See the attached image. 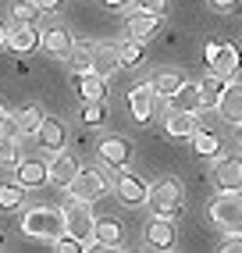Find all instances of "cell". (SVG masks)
I'll return each mask as SVG.
<instances>
[{
	"label": "cell",
	"instance_id": "cell-1",
	"mask_svg": "<svg viewBox=\"0 0 242 253\" xmlns=\"http://www.w3.org/2000/svg\"><path fill=\"white\" fill-rule=\"evenodd\" d=\"M22 232L32 235V239L54 243L57 235H64V211L57 207H32L22 214Z\"/></svg>",
	"mask_w": 242,
	"mask_h": 253
},
{
	"label": "cell",
	"instance_id": "cell-2",
	"mask_svg": "<svg viewBox=\"0 0 242 253\" xmlns=\"http://www.w3.org/2000/svg\"><path fill=\"white\" fill-rule=\"evenodd\" d=\"M210 217L224 235H242V189H228L210 204Z\"/></svg>",
	"mask_w": 242,
	"mask_h": 253
},
{
	"label": "cell",
	"instance_id": "cell-3",
	"mask_svg": "<svg viewBox=\"0 0 242 253\" xmlns=\"http://www.w3.org/2000/svg\"><path fill=\"white\" fill-rule=\"evenodd\" d=\"M146 204H150V211L157 214V217H175V214L182 211V185H178L175 178L153 182L150 193H146Z\"/></svg>",
	"mask_w": 242,
	"mask_h": 253
},
{
	"label": "cell",
	"instance_id": "cell-4",
	"mask_svg": "<svg viewBox=\"0 0 242 253\" xmlns=\"http://www.w3.org/2000/svg\"><path fill=\"white\" fill-rule=\"evenodd\" d=\"M111 189V182L103 178V171H96V168H85V171H79L72 178V185H68V193H72L75 200H85V204H96V200H103Z\"/></svg>",
	"mask_w": 242,
	"mask_h": 253
},
{
	"label": "cell",
	"instance_id": "cell-5",
	"mask_svg": "<svg viewBox=\"0 0 242 253\" xmlns=\"http://www.w3.org/2000/svg\"><path fill=\"white\" fill-rule=\"evenodd\" d=\"M93 228H96V217H93V211H89L85 200H75L72 207H64V232H68V235L89 243V239H93Z\"/></svg>",
	"mask_w": 242,
	"mask_h": 253
},
{
	"label": "cell",
	"instance_id": "cell-6",
	"mask_svg": "<svg viewBox=\"0 0 242 253\" xmlns=\"http://www.w3.org/2000/svg\"><path fill=\"white\" fill-rule=\"evenodd\" d=\"M210 178H214V185H217L221 193L242 189V157H217Z\"/></svg>",
	"mask_w": 242,
	"mask_h": 253
},
{
	"label": "cell",
	"instance_id": "cell-7",
	"mask_svg": "<svg viewBox=\"0 0 242 253\" xmlns=\"http://www.w3.org/2000/svg\"><path fill=\"white\" fill-rule=\"evenodd\" d=\"M4 46H11L14 54H29L40 46V29L32 22H14V29L4 32Z\"/></svg>",
	"mask_w": 242,
	"mask_h": 253
},
{
	"label": "cell",
	"instance_id": "cell-8",
	"mask_svg": "<svg viewBox=\"0 0 242 253\" xmlns=\"http://www.w3.org/2000/svg\"><path fill=\"white\" fill-rule=\"evenodd\" d=\"M75 175H79V164H75V157H68L64 150H54V157H50V164H46V178L54 182L57 189H68Z\"/></svg>",
	"mask_w": 242,
	"mask_h": 253
},
{
	"label": "cell",
	"instance_id": "cell-9",
	"mask_svg": "<svg viewBox=\"0 0 242 253\" xmlns=\"http://www.w3.org/2000/svg\"><path fill=\"white\" fill-rule=\"evenodd\" d=\"M128 107L135 114V122L146 125L150 118H153V107H157V93H153L150 82H143V86H132L128 89Z\"/></svg>",
	"mask_w": 242,
	"mask_h": 253
},
{
	"label": "cell",
	"instance_id": "cell-10",
	"mask_svg": "<svg viewBox=\"0 0 242 253\" xmlns=\"http://www.w3.org/2000/svg\"><path fill=\"white\" fill-rule=\"evenodd\" d=\"M146 193H150V185L139 178V175H132V171H125L118 178V200L125 207H139V204H146Z\"/></svg>",
	"mask_w": 242,
	"mask_h": 253
},
{
	"label": "cell",
	"instance_id": "cell-11",
	"mask_svg": "<svg viewBox=\"0 0 242 253\" xmlns=\"http://www.w3.org/2000/svg\"><path fill=\"white\" fill-rule=\"evenodd\" d=\"M14 168H18V171H14V178H18L22 189H40V185L46 182V161H40V157L18 161Z\"/></svg>",
	"mask_w": 242,
	"mask_h": 253
},
{
	"label": "cell",
	"instance_id": "cell-12",
	"mask_svg": "<svg viewBox=\"0 0 242 253\" xmlns=\"http://www.w3.org/2000/svg\"><path fill=\"white\" fill-rule=\"evenodd\" d=\"M40 46L46 50V54H54V57H68L75 43H72V36H68V29L50 25V29H43V32H40Z\"/></svg>",
	"mask_w": 242,
	"mask_h": 253
},
{
	"label": "cell",
	"instance_id": "cell-13",
	"mask_svg": "<svg viewBox=\"0 0 242 253\" xmlns=\"http://www.w3.org/2000/svg\"><path fill=\"white\" fill-rule=\"evenodd\" d=\"M217 107H221V114L228 118V122H242V82H224V89H221V100H217Z\"/></svg>",
	"mask_w": 242,
	"mask_h": 253
},
{
	"label": "cell",
	"instance_id": "cell-14",
	"mask_svg": "<svg viewBox=\"0 0 242 253\" xmlns=\"http://www.w3.org/2000/svg\"><path fill=\"white\" fill-rule=\"evenodd\" d=\"M210 72L221 75L224 82L235 79V72H239V50H235L232 43H221V46H217V54H214V61H210Z\"/></svg>",
	"mask_w": 242,
	"mask_h": 253
},
{
	"label": "cell",
	"instance_id": "cell-15",
	"mask_svg": "<svg viewBox=\"0 0 242 253\" xmlns=\"http://www.w3.org/2000/svg\"><path fill=\"white\" fill-rule=\"evenodd\" d=\"M96 150H100V161L107 164V168H125L128 164V143L121 139V136H107Z\"/></svg>",
	"mask_w": 242,
	"mask_h": 253
},
{
	"label": "cell",
	"instance_id": "cell-16",
	"mask_svg": "<svg viewBox=\"0 0 242 253\" xmlns=\"http://www.w3.org/2000/svg\"><path fill=\"white\" fill-rule=\"evenodd\" d=\"M75 89L82 100H103L107 96V79H100L96 72H75Z\"/></svg>",
	"mask_w": 242,
	"mask_h": 253
},
{
	"label": "cell",
	"instance_id": "cell-17",
	"mask_svg": "<svg viewBox=\"0 0 242 253\" xmlns=\"http://www.w3.org/2000/svg\"><path fill=\"white\" fill-rule=\"evenodd\" d=\"M36 139H40L43 150H64L68 132H64V125L57 122V118H43V122H40V132H36Z\"/></svg>",
	"mask_w": 242,
	"mask_h": 253
},
{
	"label": "cell",
	"instance_id": "cell-18",
	"mask_svg": "<svg viewBox=\"0 0 242 253\" xmlns=\"http://www.w3.org/2000/svg\"><path fill=\"white\" fill-rule=\"evenodd\" d=\"M146 239H150V246H157V250H171V246H175V225H171V217H157V214H153V221L146 225Z\"/></svg>",
	"mask_w": 242,
	"mask_h": 253
},
{
	"label": "cell",
	"instance_id": "cell-19",
	"mask_svg": "<svg viewBox=\"0 0 242 253\" xmlns=\"http://www.w3.org/2000/svg\"><path fill=\"white\" fill-rule=\"evenodd\" d=\"M167 100H171V111H193V114L203 111V104H200V86H196V82H182V86L171 93Z\"/></svg>",
	"mask_w": 242,
	"mask_h": 253
},
{
	"label": "cell",
	"instance_id": "cell-20",
	"mask_svg": "<svg viewBox=\"0 0 242 253\" xmlns=\"http://www.w3.org/2000/svg\"><path fill=\"white\" fill-rule=\"evenodd\" d=\"M196 114L193 111H171L167 118H164V128H167V136H175V139H189L196 132Z\"/></svg>",
	"mask_w": 242,
	"mask_h": 253
},
{
	"label": "cell",
	"instance_id": "cell-21",
	"mask_svg": "<svg viewBox=\"0 0 242 253\" xmlns=\"http://www.w3.org/2000/svg\"><path fill=\"white\" fill-rule=\"evenodd\" d=\"M121 68V57H118V46H93V72L100 79H111L114 72Z\"/></svg>",
	"mask_w": 242,
	"mask_h": 253
},
{
	"label": "cell",
	"instance_id": "cell-22",
	"mask_svg": "<svg viewBox=\"0 0 242 253\" xmlns=\"http://www.w3.org/2000/svg\"><path fill=\"white\" fill-rule=\"evenodd\" d=\"M43 118H46V114H43L40 104H29V107H22L18 114H14L11 122H14V132H18V136H36Z\"/></svg>",
	"mask_w": 242,
	"mask_h": 253
},
{
	"label": "cell",
	"instance_id": "cell-23",
	"mask_svg": "<svg viewBox=\"0 0 242 253\" xmlns=\"http://www.w3.org/2000/svg\"><path fill=\"white\" fill-rule=\"evenodd\" d=\"M157 29H161V14H153V11H139V14L128 18V36L132 40H150Z\"/></svg>",
	"mask_w": 242,
	"mask_h": 253
},
{
	"label": "cell",
	"instance_id": "cell-24",
	"mask_svg": "<svg viewBox=\"0 0 242 253\" xmlns=\"http://www.w3.org/2000/svg\"><path fill=\"white\" fill-rule=\"evenodd\" d=\"M189 139H193V150H196L200 157H217L221 154V136H217V132H206V128L196 125V132Z\"/></svg>",
	"mask_w": 242,
	"mask_h": 253
},
{
	"label": "cell",
	"instance_id": "cell-25",
	"mask_svg": "<svg viewBox=\"0 0 242 253\" xmlns=\"http://www.w3.org/2000/svg\"><path fill=\"white\" fill-rule=\"evenodd\" d=\"M93 239L103 246V250H111L121 243V221H114V217H103V221H96L93 228Z\"/></svg>",
	"mask_w": 242,
	"mask_h": 253
},
{
	"label": "cell",
	"instance_id": "cell-26",
	"mask_svg": "<svg viewBox=\"0 0 242 253\" xmlns=\"http://www.w3.org/2000/svg\"><path fill=\"white\" fill-rule=\"evenodd\" d=\"M196 86H200V104L203 107H217V100H221V89H224V79L221 75H206L203 82H196Z\"/></svg>",
	"mask_w": 242,
	"mask_h": 253
},
{
	"label": "cell",
	"instance_id": "cell-27",
	"mask_svg": "<svg viewBox=\"0 0 242 253\" xmlns=\"http://www.w3.org/2000/svg\"><path fill=\"white\" fill-rule=\"evenodd\" d=\"M25 189L18 182H0V211H18Z\"/></svg>",
	"mask_w": 242,
	"mask_h": 253
},
{
	"label": "cell",
	"instance_id": "cell-28",
	"mask_svg": "<svg viewBox=\"0 0 242 253\" xmlns=\"http://www.w3.org/2000/svg\"><path fill=\"white\" fill-rule=\"evenodd\" d=\"M103 122H107V104H103V100H85V111H82V125L96 128V125H103Z\"/></svg>",
	"mask_w": 242,
	"mask_h": 253
},
{
	"label": "cell",
	"instance_id": "cell-29",
	"mask_svg": "<svg viewBox=\"0 0 242 253\" xmlns=\"http://www.w3.org/2000/svg\"><path fill=\"white\" fill-rule=\"evenodd\" d=\"M0 164H18V139L4 128H0Z\"/></svg>",
	"mask_w": 242,
	"mask_h": 253
},
{
	"label": "cell",
	"instance_id": "cell-30",
	"mask_svg": "<svg viewBox=\"0 0 242 253\" xmlns=\"http://www.w3.org/2000/svg\"><path fill=\"white\" fill-rule=\"evenodd\" d=\"M118 57H121V68L125 64H139L143 61V40H128L118 46Z\"/></svg>",
	"mask_w": 242,
	"mask_h": 253
},
{
	"label": "cell",
	"instance_id": "cell-31",
	"mask_svg": "<svg viewBox=\"0 0 242 253\" xmlns=\"http://www.w3.org/2000/svg\"><path fill=\"white\" fill-rule=\"evenodd\" d=\"M150 86H153V93H157V96H171V93L182 86V79H178V75H171V72H161L157 79L150 82Z\"/></svg>",
	"mask_w": 242,
	"mask_h": 253
},
{
	"label": "cell",
	"instance_id": "cell-32",
	"mask_svg": "<svg viewBox=\"0 0 242 253\" xmlns=\"http://www.w3.org/2000/svg\"><path fill=\"white\" fill-rule=\"evenodd\" d=\"M11 14H14V22H32V25H36L40 7H36V0H18V4L11 7Z\"/></svg>",
	"mask_w": 242,
	"mask_h": 253
},
{
	"label": "cell",
	"instance_id": "cell-33",
	"mask_svg": "<svg viewBox=\"0 0 242 253\" xmlns=\"http://www.w3.org/2000/svg\"><path fill=\"white\" fill-rule=\"evenodd\" d=\"M72 61H75V72H93V46H72Z\"/></svg>",
	"mask_w": 242,
	"mask_h": 253
},
{
	"label": "cell",
	"instance_id": "cell-34",
	"mask_svg": "<svg viewBox=\"0 0 242 253\" xmlns=\"http://www.w3.org/2000/svg\"><path fill=\"white\" fill-rule=\"evenodd\" d=\"M54 250H61V253H82V250H85V243L64 232V235H57V239H54Z\"/></svg>",
	"mask_w": 242,
	"mask_h": 253
},
{
	"label": "cell",
	"instance_id": "cell-35",
	"mask_svg": "<svg viewBox=\"0 0 242 253\" xmlns=\"http://www.w3.org/2000/svg\"><path fill=\"white\" fill-rule=\"evenodd\" d=\"M210 4H214V11H221V14L239 11V0H210Z\"/></svg>",
	"mask_w": 242,
	"mask_h": 253
},
{
	"label": "cell",
	"instance_id": "cell-36",
	"mask_svg": "<svg viewBox=\"0 0 242 253\" xmlns=\"http://www.w3.org/2000/svg\"><path fill=\"white\" fill-rule=\"evenodd\" d=\"M139 4H143L146 11H153V14H164V7H167V0H139Z\"/></svg>",
	"mask_w": 242,
	"mask_h": 253
},
{
	"label": "cell",
	"instance_id": "cell-37",
	"mask_svg": "<svg viewBox=\"0 0 242 253\" xmlns=\"http://www.w3.org/2000/svg\"><path fill=\"white\" fill-rule=\"evenodd\" d=\"M132 4V0H103V7H111V11H125Z\"/></svg>",
	"mask_w": 242,
	"mask_h": 253
},
{
	"label": "cell",
	"instance_id": "cell-38",
	"mask_svg": "<svg viewBox=\"0 0 242 253\" xmlns=\"http://www.w3.org/2000/svg\"><path fill=\"white\" fill-rule=\"evenodd\" d=\"M217 46H221L217 40H210V43H206V50H203V57H206V64H210V61H214V54H217Z\"/></svg>",
	"mask_w": 242,
	"mask_h": 253
},
{
	"label": "cell",
	"instance_id": "cell-39",
	"mask_svg": "<svg viewBox=\"0 0 242 253\" xmlns=\"http://www.w3.org/2000/svg\"><path fill=\"white\" fill-rule=\"evenodd\" d=\"M36 7H40V11H57L61 0H36Z\"/></svg>",
	"mask_w": 242,
	"mask_h": 253
},
{
	"label": "cell",
	"instance_id": "cell-40",
	"mask_svg": "<svg viewBox=\"0 0 242 253\" xmlns=\"http://www.w3.org/2000/svg\"><path fill=\"white\" fill-rule=\"evenodd\" d=\"M224 253H242V239H228L224 243Z\"/></svg>",
	"mask_w": 242,
	"mask_h": 253
},
{
	"label": "cell",
	"instance_id": "cell-41",
	"mask_svg": "<svg viewBox=\"0 0 242 253\" xmlns=\"http://www.w3.org/2000/svg\"><path fill=\"white\" fill-rule=\"evenodd\" d=\"M11 122V114H7V107H4V100H0V128H4Z\"/></svg>",
	"mask_w": 242,
	"mask_h": 253
},
{
	"label": "cell",
	"instance_id": "cell-42",
	"mask_svg": "<svg viewBox=\"0 0 242 253\" xmlns=\"http://www.w3.org/2000/svg\"><path fill=\"white\" fill-rule=\"evenodd\" d=\"M4 32H7V29H4V25H0V46H4Z\"/></svg>",
	"mask_w": 242,
	"mask_h": 253
},
{
	"label": "cell",
	"instance_id": "cell-43",
	"mask_svg": "<svg viewBox=\"0 0 242 253\" xmlns=\"http://www.w3.org/2000/svg\"><path fill=\"white\" fill-rule=\"evenodd\" d=\"M239 143H242V122H239Z\"/></svg>",
	"mask_w": 242,
	"mask_h": 253
},
{
	"label": "cell",
	"instance_id": "cell-44",
	"mask_svg": "<svg viewBox=\"0 0 242 253\" xmlns=\"http://www.w3.org/2000/svg\"><path fill=\"white\" fill-rule=\"evenodd\" d=\"M0 246H4V232H0Z\"/></svg>",
	"mask_w": 242,
	"mask_h": 253
}]
</instances>
